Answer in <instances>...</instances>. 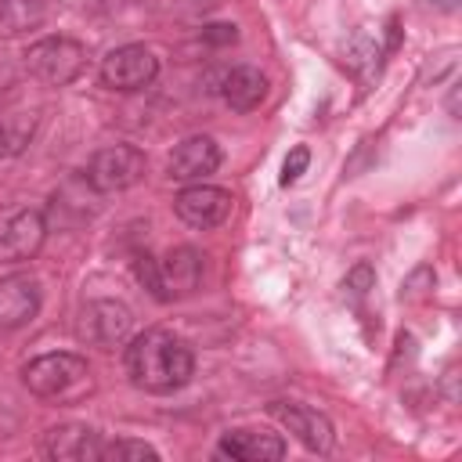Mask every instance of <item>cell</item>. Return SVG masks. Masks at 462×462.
<instances>
[{
  "mask_svg": "<svg viewBox=\"0 0 462 462\" xmlns=\"http://www.w3.org/2000/svg\"><path fill=\"white\" fill-rule=\"evenodd\" d=\"M191 372H195L191 346L166 328H148L134 336L126 346V375L134 386L148 393H173L191 379Z\"/></svg>",
  "mask_w": 462,
  "mask_h": 462,
  "instance_id": "cell-1",
  "label": "cell"
},
{
  "mask_svg": "<svg viewBox=\"0 0 462 462\" xmlns=\"http://www.w3.org/2000/svg\"><path fill=\"white\" fill-rule=\"evenodd\" d=\"M22 379H25L29 393L47 397V401H61V397H72L76 390L87 386L90 368L76 354H43L22 368Z\"/></svg>",
  "mask_w": 462,
  "mask_h": 462,
  "instance_id": "cell-2",
  "label": "cell"
},
{
  "mask_svg": "<svg viewBox=\"0 0 462 462\" xmlns=\"http://www.w3.org/2000/svg\"><path fill=\"white\" fill-rule=\"evenodd\" d=\"M87 65V51L83 43L69 40V36H47V40H36L29 51H25V69L51 83V87H65L72 83Z\"/></svg>",
  "mask_w": 462,
  "mask_h": 462,
  "instance_id": "cell-3",
  "label": "cell"
},
{
  "mask_svg": "<svg viewBox=\"0 0 462 462\" xmlns=\"http://www.w3.org/2000/svg\"><path fill=\"white\" fill-rule=\"evenodd\" d=\"M47 238V220L32 206L0 209V263H22L40 253Z\"/></svg>",
  "mask_w": 462,
  "mask_h": 462,
  "instance_id": "cell-4",
  "label": "cell"
},
{
  "mask_svg": "<svg viewBox=\"0 0 462 462\" xmlns=\"http://www.w3.org/2000/svg\"><path fill=\"white\" fill-rule=\"evenodd\" d=\"M144 177V152L134 144H108L87 166V184L101 195L123 191Z\"/></svg>",
  "mask_w": 462,
  "mask_h": 462,
  "instance_id": "cell-5",
  "label": "cell"
},
{
  "mask_svg": "<svg viewBox=\"0 0 462 462\" xmlns=\"http://www.w3.org/2000/svg\"><path fill=\"white\" fill-rule=\"evenodd\" d=\"M130 328H134V314L119 300H90L79 310V321H76L79 339L90 343V346H101V350L119 346L130 336Z\"/></svg>",
  "mask_w": 462,
  "mask_h": 462,
  "instance_id": "cell-6",
  "label": "cell"
},
{
  "mask_svg": "<svg viewBox=\"0 0 462 462\" xmlns=\"http://www.w3.org/2000/svg\"><path fill=\"white\" fill-rule=\"evenodd\" d=\"M155 72H159V61L141 43L116 47L101 61V83L112 87V90H141V87H148L155 79Z\"/></svg>",
  "mask_w": 462,
  "mask_h": 462,
  "instance_id": "cell-7",
  "label": "cell"
},
{
  "mask_svg": "<svg viewBox=\"0 0 462 462\" xmlns=\"http://www.w3.org/2000/svg\"><path fill=\"white\" fill-rule=\"evenodd\" d=\"M267 411H271L307 451H318V455L332 451L336 433H332V422H328L321 411H314V408H307V404H296V401H271Z\"/></svg>",
  "mask_w": 462,
  "mask_h": 462,
  "instance_id": "cell-8",
  "label": "cell"
},
{
  "mask_svg": "<svg viewBox=\"0 0 462 462\" xmlns=\"http://www.w3.org/2000/svg\"><path fill=\"white\" fill-rule=\"evenodd\" d=\"M173 209H177V217L188 224V227H217V224H224L227 220V213H231V191H224V188H213V184H191V188H184L177 199H173Z\"/></svg>",
  "mask_w": 462,
  "mask_h": 462,
  "instance_id": "cell-9",
  "label": "cell"
},
{
  "mask_svg": "<svg viewBox=\"0 0 462 462\" xmlns=\"http://www.w3.org/2000/svg\"><path fill=\"white\" fill-rule=\"evenodd\" d=\"M202 278V256L191 245H177L159 260V303L191 296Z\"/></svg>",
  "mask_w": 462,
  "mask_h": 462,
  "instance_id": "cell-10",
  "label": "cell"
},
{
  "mask_svg": "<svg viewBox=\"0 0 462 462\" xmlns=\"http://www.w3.org/2000/svg\"><path fill=\"white\" fill-rule=\"evenodd\" d=\"M101 437L97 430L83 426V422H65L43 433V455L58 458V462H90L101 458Z\"/></svg>",
  "mask_w": 462,
  "mask_h": 462,
  "instance_id": "cell-11",
  "label": "cell"
},
{
  "mask_svg": "<svg viewBox=\"0 0 462 462\" xmlns=\"http://www.w3.org/2000/svg\"><path fill=\"white\" fill-rule=\"evenodd\" d=\"M36 310H40V285L29 274L0 278V332L29 325Z\"/></svg>",
  "mask_w": 462,
  "mask_h": 462,
  "instance_id": "cell-12",
  "label": "cell"
},
{
  "mask_svg": "<svg viewBox=\"0 0 462 462\" xmlns=\"http://www.w3.org/2000/svg\"><path fill=\"white\" fill-rule=\"evenodd\" d=\"M220 166V148L213 137H184L173 152H170V177L173 180H202Z\"/></svg>",
  "mask_w": 462,
  "mask_h": 462,
  "instance_id": "cell-13",
  "label": "cell"
},
{
  "mask_svg": "<svg viewBox=\"0 0 462 462\" xmlns=\"http://www.w3.org/2000/svg\"><path fill=\"white\" fill-rule=\"evenodd\" d=\"M217 455L238 458V462H267V458H282L285 444L278 433H267V430H231L217 444Z\"/></svg>",
  "mask_w": 462,
  "mask_h": 462,
  "instance_id": "cell-14",
  "label": "cell"
},
{
  "mask_svg": "<svg viewBox=\"0 0 462 462\" xmlns=\"http://www.w3.org/2000/svg\"><path fill=\"white\" fill-rule=\"evenodd\" d=\"M267 97V79L260 69L253 65H238L224 76V101L235 108V112H253L260 101Z\"/></svg>",
  "mask_w": 462,
  "mask_h": 462,
  "instance_id": "cell-15",
  "label": "cell"
},
{
  "mask_svg": "<svg viewBox=\"0 0 462 462\" xmlns=\"http://www.w3.org/2000/svg\"><path fill=\"white\" fill-rule=\"evenodd\" d=\"M51 14V0H0V32L18 36Z\"/></svg>",
  "mask_w": 462,
  "mask_h": 462,
  "instance_id": "cell-16",
  "label": "cell"
},
{
  "mask_svg": "<svg viewBox=\"0 0 462 462\" xmlns=\"http://www.w3.org/2000/svg\"><path fill=\"white\" fill-rule=\"evenodd\" d=\"M36 116L32 112H0V159L18 155L32 137Z\"/></svg>",
  "mask_w": 462,
  "mask_h": 462,
  "instance_id": "cell-17",
  "label": "cell"
},
{
  "mask_svg": "<svg viewBox=\"0 0 462 462\" xmlns=\"http://www.w3.org/2000/svg\"><path fill=\"white\" fill-rule=\"evenodd\" d=\"M101 458H152L155 462L159 451L144 440H112V444L101 448Z\"/></svg>",
  "mask_w": 462,
  "mask_h": 462,
  "instance_id": "cell-18",
  "label": "cell"
},
{
  "mask_svg": "<svg viewBox=\"0 0 462 462\" xmlns=\"http://www.w3.org/2000/svg\"><path fill=\"white\" fill-rule=\"evenodd\" d=\"M375 285V274H372V267L368 263H357L350 274H346V282H343V289H346V300H354V303H361L365 296H368V289Z\"/></svg>",
  "mask_w": 462,
  "mask_h": 462,
  "instance_id": "cell-19",
  "label": "cell"
},
{
  "mask_svg": "<svg viewBox=\"0 0 462 462\" xmlns=\"http://www.w3.org/2000/svg\"><path fill=\"white\" fill-rule=\"evenodd\" d=\"M134 274H137V282L159 300V260L148 256V253H137V256H134Z\"/></svg>",
  "mask_w": 462,
  "mask_h": 462,
  "instance_id": "cell-20",
  "label": "cell"
},
{
  "mask_svg": "<svg viewBox=\"0 0 462 462\" xmlns=\"http://www.w3.org/2000/svg\"><path fill=\"white\" fill-rule=\"evenodd\" d=\"M307 162H310V152H307L303 144H296V148L285 155V162H282V184H285V188H289V184H296V180L303 177Z\"/></svg>",
  "mask_w": 462,
  "mask_h": 462,
  "instance_id": "cell-21",
  "label": "cell"
},
{
  "mask_svg": "<svg viewBox=\"0 0 462 462\" xmlns=\"http://www.w3.org/2000/svg\"><path fill=\"white\" fill-rule=\"evenodd\" d=\"M202 36H206L209 43H235V40H238L235 25H224V22H220V25H206V29H202Z\"/></svg>",
  "mask_w": 462,
  "mask_h": 462,
  "instance_id": "cell-22",
  "label": "cell"
},
{
  "mask_svg": "<svg viewBox=\"0 0 462 462\" xmlns=\"http://www.w3.org/2000/svg\"><path fill=\"white\" fill-rule=\"evenodd\" d=\"M397 43H401V22H397V18H390V22H386V47H383V51H386V54H393V51H397Z\"/></svg>",
  "mask_w": 462,
  "mask_h": 462,
  "instance_id": "cell-23",
  "label": "cell"
}]
</instances>
